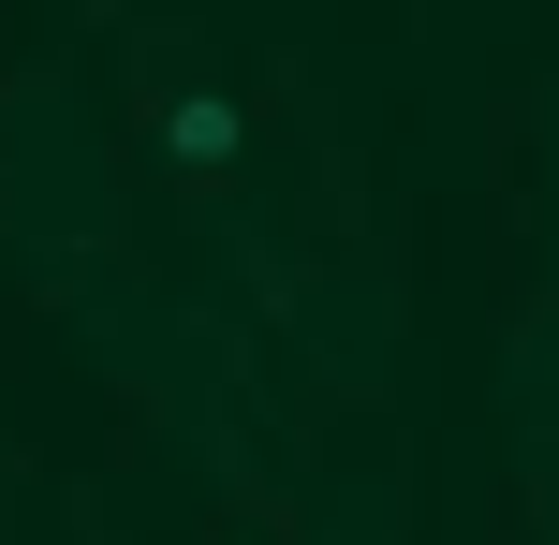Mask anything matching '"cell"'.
I'll use <instances>...</instances> for the list:
<instances>
[{
  "label": "cell",
  "instance_id": "obj_1",
  "mask_svg": "<svg viewBox=\"0 0 559 545\" xmlns=\"http://www.w3.org/2000/svg\"><path fill=\"white\" fill-rule=\"evenodd\" d=\"M236 147H251L236 88H177V104H163V163L177 177H236Z\"/></svg>",
  "mask_w": 559,
  "mask_h": 545
}]
</instances>
